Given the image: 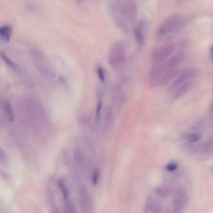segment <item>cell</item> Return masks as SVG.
<instances>
[{
    "label": "cell",
    "instance_id": "obj_11",
    "mask_svg": "<svg viewBox=\"0 0 213 213\" xmlns=\"http://www.w3.org/2000/svg\"><path fill=\"white\" fill-rule=\"evenodd\" d=\"M135 35L136 42L140 46H142L144 44V40L143 35L138 30H135Z\"/></svg>",
    "mask_w": 213,
    "mask_h": 213
},
{
    "label": "cell",
    "instance_id": "obj_2",
    "mask_svg": "<svg viewBox=\"0 0 213 213\" xmlns=\"http://www.w3.org/2000/svg\"><path fill=\"white\" fill-rule=\"evenodd\" d=\"M199 70L197 68H185L183 71L175 78L169 87V91L175 90L179 86L197 77Z\"/></svg>",
    "mask_w": 213,
    "mask_h": 213
},
{
    "label": "cell",
    "instance_id": "obj_18",
    "mask_svg": "<svg viewBox=\"0 0 213 213\" xmlns=\"http://www.w3.org/2000/svg\"><path fill=\"white\" fill-rule=\"evenodd\" d=\"M212 51H213V47H211V48L210 49V53H209V55H210V57L212 61Z\"/></svg>",
    "mask_w": 213,
    "mask_h": 213
},
{
    "label": "cell",
    "instance_id": "obj_5",
    "mask_svg": "<svg viewBox=\"0 0 213 213\" xmlns=\"http://www.w3.org/2000/svg\"><path fill=\"white\" fill-rule=\"evenodd\" d=\"M192 86V83L190 81L183 83L175 90H176L173 94L172 98L174 99L181 98L190 91Z\"/></svg>",
    "mask_w": 213,
    "mask_h": 213
},
{
    "label": "cell",
    "instance_id": "obj_14",
    "mask_svg": "<svg viewBox=\"0 0 213 213\" xmlns=\"http://www.w3.org/2000/svg\"><path fill=\"white\" fill-rule=\"evenodd\" d=\"M97 73L100 81L101 82H104L105 81V75L104 71L102 70V68L99 67V68H97Z\"/></svg>",
    "mask_w": 213,
    "mask_h": 213
},
{
    "label": "cell",
    "instance_id": "obj_8",
    "mask_svg": "<svg viewBox=\"0 0 213 213\" xmlns=\"http://www.w3.org/2000/svg\"><path fill=\"white\" fill-rule=\"evenodd\" d=\"M5 111L9 122H12L14 120L15 116L11 105L9 102H6L5 104Z\"/></svg>",
    "mask_w": 213,
    "mask_h": 213
},
{
    "label": "cell",
    "instance_id": "obj_19",
    "mask_svg": "<svg viewBox=\"0 0 213 213\" xmlns=\"http://www.w3.org/2000/svg\"><path fill=\"white\" fill-rule=\"evenodd\" d=\"M75 2H77V3H82L83 2V0H75Z\"/></svg>",
    "mask_w": 213,
    "mask_h": 213
},
{
    "label": "cell",
    "instance_id": "obj_12",
    "mask_svg": "<svg viewBox=\"0 0 213 213\" xmlns=\"http://www.w3.org/2000/svg\"><path fill=\"white\" fill-rule=\"evenodd\" d=\"M202 138V135L200 133L191 134L188 137V140L190 142H193L200 140Z\"/></svg>",
    "mask_w": 213,
    "mask_h": 213
},
{
    "label": "cell",
    "instance_id": "obj_17",
    "mask_svg": "<svg viewBox=\"0 0 213 213\" xmlns=\"http://www.w3.org/2000/svg\"><path fill=\"white\" fill-rule=\"evenodd\" d=\"M101 108H102V104L101 102L98 103L97 105V111H96V115H97V118H98L99 116L100 112H101Z\"/></svg>",
    "mask_w": 213,
    "mask_h": 213
},
{
    "label": "cell",
    "instance_id": "obj_10",
    "mask_svg": "<svg viewBox=\"0 0 213 213\" xmlns=\"http://www.w3.org/2000/svg\"><path fill=\"white\" fill-rule=\"evenodd\" d=\"M59 185L62 191L65 201L67 203H70L69 202V192L67 187L65 186V185L62 181H60L59 182Z\"/></svg>",
    "mask_w": 213,
    "mask_h": 213
},
{
    "label": "cell",
    "instance_id": "obj_4",
    "mask_svg": "<svg viewBox=\"0 0 213 213\" xmlns=\"http://www.w3.org/2000/svg\"><path fill=\"white\" fill-rule=\"evenodd\" d=\"M168 68L164 63L156 65L150 72L149 75V82L153 87H156L162 85V80Z\"/></svg>",
    "mask_w": 213,
    "mask_h": 213
},
{
    "label": "cell",
    "instance_id": "obj_9",
    "mask_svg": "<svg viewBox=\"0 0 213 213\" xmlns=\"http://www.w3.org/2000/svg\"><path fill=\"white\" fill-rule=\"evenodd\" d=\"M0 57L4 61L5 63L10 68L14 69H17V66L8 57V56L3 52H0Z\"/></svg>",
    "mask_w": 213,
    "mask_h": 213
},
{
    "label": "cell",
    "instance_id": "obj_7",
    "mask_svg": "<svg viewBox=\"0 0 213 213\" xmlns=\"http://www.w3.org/2000/svg\"><path fill=\"white\" fill-rule=\"evenodd\" d=\"M183 57H184V55L183 53H177L170 57L169 59L166 62L164 63L168 68H176L177 66L179 65L182 63Z\"/></svg>",
    "mask_w": 213,
    "mask_h": 213
},
{
    "label": "cell",
    "instance_id": "obj_3",
    "mask_svg": "<svg viewBox=\"0 0 213 213\" xmlns=\"http://www.w3.org/2000/svg\"><path fill=\"white\" fill-rule=\"evenodd\" d=\"M125 48L122 43H119L113 47L110 55V62L113 67L120 68L125 62L126 60Z\"/></svg>",
    "mask_w": 213,
    "mask_h": 213
},
{
    "label": "cell",
    "instance_id": "obj_6",
    "mask_svg": "<svg viewBox=\"0 0 213 213\" xmlns=\"http://www.w3.org/2000/svg\"><path fill=\"white\" fill-rule=\"evenodd\" d=\"M12 30L8 26L0 27V45L5 44L10 41Z\"/></svg>",
    "mask_w": 213,
    "mask_h": 213
},
{
    "label": "cell",
    "instance_id": "obj_1",
    "mask_svg": "<svg viewBox=\"0 0 213 213\" xmlns=\"http://www.w3.org/2000/svg\"><path fill=\"white\" fill-rule=\"evenodd\" d=\"M176 50V45L172 43L164 45L157 47L153 51L151 55V62L157 65L163 63Z\"/></svg>",
    "mask_w": 213,
    "mask_h": 213
},
{
    "label": "cell",
    "instance_id": "obj_13",
    "mask_svg": "<svg viewBox=\"0 0 213 213\" xmlns=\"http://www.w3.org/2000/svg\"><path fill=\"white\" fill-rule=\"evenodd\" d=\"M178 168V165L177 163L172 162L169 164L167 166V169L169 171L172 172L176 170Z\"/></svg>",
    "mask_w": 213,
    "mask_h": 213
},
{
    "label": "cell",
    "instance_id": "obj_16",
    "mask_svg": "<svg viewBox=\"0 0 213 213\" xmlns=\"http://www.w3.org/2000/svg\"><path fill=\"white\" fill-rule=\"evenodd\" d=\"M0 159L3 160H6V154L1 147H0Z\"/></svg>",
    "mask_w": 213,
    "mask_h": 213
},
{
    "label": "cell",
    "instance_id": "obj_15",
    "mask_svg": "<svg viewBox=\"0 0 213 213\" xmlns=\"http://www.w3.org/2000/svg\"><path fill=\"white\" fill-rule=\"evenodd\" d=\"M100 176L99 171L97 170L95 171L93 175V184L96 185L98 182L99 177Z\"/></svg>",
    "mask_w": 213,
    "mask_h": 213
}]
</instances>
